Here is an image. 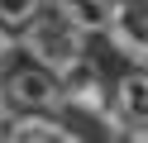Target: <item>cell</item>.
Segmentation results:
<instances>
[{"label":"cell","instance_id":"obj_1","mask_svg":"<svg viewBox=\"0 0 148 143\" xmlns=\"http://www.w3.org/2000/svg\"><path fill=\"white\" fill-rule=\"evenodd\" d=\"M19 38H24V48L34 53V62L48 67V72H58V76L77 72V67L86 62V34L72 29L58 10H43V14L34 19Z\"/></svg>","mask_w":148,"mask_h":143},{"label":"cell","instance_id":"obj_2","mask_svg":"<svg viewBox=\"0 0 148 143\" xmlns=\"http://www.w3.org/2000/svg\"><path fill=\"white\" fill-rule=\"evenodd\" d=\"M110 114L124 133L148 138V62H129L110 86Z\"/></svg>","mask_w":148,"mask_h":143},{"label":"cell","instance_id":"obj_3","mask_svg":"<svg viewBox=\"0 0 148 143\" xmlns=\"http://www.w3.org/2000/svg\"><path fill=\"white\" fill-rule=\"evenodd\" d=\"M5 100L14 105V110H58V105H67V91H62V76L48 72V67H19V72H10V81H5Z\"/></svg>","mask_w":148,"mask_h":143},{"label":"cell","instance_id":"obj_4","mask_svg":"<svg viewBox=\"0 0 148 143\" xmlns=\"http://www.w3.org/2000/svg\"><path fill=\"white\" fill-rule=\"evenodd\" d=\"M105 38L124 62H148V10L138 5H115L105 24Z\"/></svg>","mask_w":148,"mask_h":143},{"label":"cell","instance_id":"obj_5","mask_svg":"<svg viewBox=\"0 0 148 143\" xmlns=\"http://www.w3.org/2000/svg\"><path fill=\"white\" fill-rule=\"evenodd\" d=\"M0 138H10V143H72L77 129H67L53 110H14L5 119Z\"/></svg>","mask_w":148,"mask_h":143},{"label":"cell","instance_id":"obj_6","mask_svg":"<svg viewBox=\"0 0 148 143\" xmlns=\"http://www.w3.org/2000/svg\"><path fill=\"white\" fill-rule=\"evenodd\" d=\"M62 91H67V105H77V110H86V114H110V81H105L91 62H81L77 72L62 76Z\"/></svg>","mask_w":148,"mask_h":143},{"label":"cell","instance_id":"obj_7","mask_svg":"<svg viewBox=\"0 0 148 143\" xmlns=\"http://www.w3.org/2000/svg\"><path fill=\"white\" fill-rule=\"evenodd\" d=\"M48 10H58L72 29H81L86 38L105 34L110 14H115V0H48Z\"/></svg>","mask_w":148,"mask_h":143},{"label":"cell","instance_id":"obj_8","mask_svg":"<svg viewBox=\"0 0 148 143\" xmlns=\"http://www.w3.org/2000/svg\"><path fill=\"white\" fill-rule=\"evenodd\" d=\"M43 10H48V0H0V24L14 29V34H24Z\"/></svg>","mask_w":148,"mask_h":143},{"label":"cell","instance_id":"obj_9","mask_svg":"<svg viewBox=\"0 0 148 143\" xmlns=\"http://www.w3.org/2000/svg\"><path fill=\"white\" fill-rule=\"evenodd\" d=\"M14 48H19V34L0 24V62H5V57H14Z\"/></svg>","mask_w":148,"mask_h":143},{"label":"cell","instance_id":"obj_10","mask_svg":"<svg viewBox=\"0 0 148 143\" xmlns=\"http://www.w3.org/2000/svg\"><path fill=\"white\" fill-rule=\"evenodd\" d=\"M5 119H10V100H5V91H0V133H5Z\"/></svg>","mask_w":148,"mask_h":143}]
</instances>
